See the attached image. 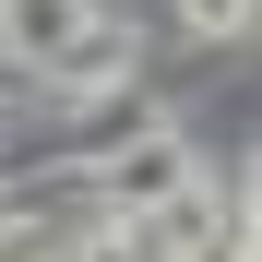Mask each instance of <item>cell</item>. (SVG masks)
<instances>
[{
  "label": "cell",
  "mask_w": 262,
  "mask_h": 262,
  "mask_svg": "<svg viewBox=\"0 0 262 262\" xmlns=\"http://www.w3.org/2000/svg\"><path fill=\"white\" fill-rule=\"evenodd\" d=\"M179 24L203 36V48H238L250 36V0H179Z\"/></svg>",
  "instance_id": "obj_3"
},
{
  "label": "cell",
  "mask_w": 262,
  "mask_h": 262,
  "mask_svg": "<svg viewBox=\"0 0 262 262\" xmlns=\"http://www.w3.org/2000/svg\"><path fill=\"white\" fill-rule=\"evenodd\" d=\"M83 24H96L83 0H0V36H12V48H24L36 72H48V60L72 48V36H83Z\"/></svg>",
  "instance_id": "obj_2"
},
{
  "label": "cell",
  "mask_w": 262,
  "mask_h": 262,
  "mask_svg": "<svg viewBox=\"0 0 262 262\" xmlns=\"http://www.w3.org/2000/svg\"><path fill=\"white\" fill-rule=\"evenodd\" d=\"M191 262H250V227H227V238H203Z\"/></svg>",
  "instance_id": "obj_4"
},
{
  "label": "cell",
  "mask_w": 262,
  "mask_h": 262,
  "mask_svg": "<svg viewBox=\"0 0 262 262\" xmlns=\"http://www.w3.org/2000/svg\"><path fill=\"white\" fill-rule=\"evenodd\" d=\"M179 191H191V143H179V131H143V143L107 155V203H119V227H131V214H167Z\"/></svg>",
  "instance_id": "obj_1"
}]
</instances>
